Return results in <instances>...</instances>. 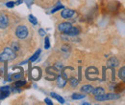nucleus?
Returning a JSON list of instances; mask_svg holds the SVG:
<instances>
[{
  "instance_id": "nucleus-1",
  "label": "nucleus",
  "mask_w": 125,
  "mask_h": 105,
  "mask_svg": "<svg viewBox=\"0 0 125 105\" xmlns=\"http://www.w3.org/2000/svg\"><path fill=\"white\" fill-rule=\"evenodd\" d=\"M16 57V52L12 50V48H5L3 53L0 55V61L5 62V61H9V60L15 59Z\"/></svg>"
},
{
  "instance_id": "nucleus-2",
  "label": "nucleus",
  "mask_w": 125,
  "mask_h": 105,
  "mask_svg": "<svg viewBox=\"0 0 125 105\" xmlns=\"http://www.w3.org/2000/svg\"><path fill=\"white\" fill-rule=\"evenodd\" d=\"M16 34L19 39H24V38H26L27 35H28V29H27V27L24 26V25H19V26L16 28Z\"/></svg>"
},
{
  "instance_id": "nucleus-3",
  "label": "nucleus",
  "mask_w": 125,
  "mask_h": 105,
  "mask_svg": "<svg viewBox=\"0 0 125 105\" xmlns=\"http://www.w3.org/2000/svg\"><path fill=\"white\" fill-rule=\"evenodd\" d=\"M95 97V99L97 101H105V100H112V99H117L119 98V96L118 95H115V94H103V95H100V96H94Z\"/></svg>"
},
{
  "instance_id": "nucleus-4",
  "label": "nucleus",
  "mask_w": 125,
  "mask_h": 105,
  "mask_svg": "<svg viewBox=\"0 0 125 105\" xmlns=\"http://www.w3.org/2000/svg\"><path fill=\"white\" fill-rule=\"evenodd\" d=\"M97 75H98V71L94 67H90L86 71V76L89 80H96L97 79Z\"/></svg>"
},
{
  "instance_id": "nucleus-5",
  "label": "nucleus",
  "mask_w": 125,
  "mask_h": 105,
  "mask_svg": "<svg viewBox=\"0 0 125 105\" xmlns=\"http://www.w3.org/2000/svg\"><path fill=\"white\" fill-rule=\"evenodd\" d=\"M71 24L70 23H68V22H62L61 23L60 25H59V27H58V29L59 31L61 32H63V33H66L68 31L71 29Z\"/></svg>"
},
{
  "instance_id": "nucleus-6",
  "label": "nucleus",
  "mask_w": 125,
  "mask_h": 105,
  "mask_svg": "<svg viewBox=\"0 0 125 105\" xmlns=\"http://www.w3.org/2000/svg\"><path fill=\"white\" fill-rule=\"evenodd\" d=\"M9 26V18L7 15H0V29H6Z\"/></svg>"
},
{
  "instance_id": "nucleus-7",
  "label": "nucleus",
  "mask_w": 125,
  "mask_h": 105,
  "mask_svg": "<svg viewBox=\"0 0 125 105\" xmlns=\"http://www.w3.org/2000/svg\"><path fill=\"white\" fill-rule=\"evenodd\" d=\"M75 14V12L73 11V10H70V9H63V11L62 12V18H64V19H67V18H70V17H72L73 15Z\"/></svg>"
},
{
  "instance_id": "nucleus-8",
  "label": "nucleus",
  "mask_w": 125,
  "mask_h": 105,
  "mask_svg": "<svg viewBox=\"0 0 125 105\" xmlns=\"http://www.w3.org/2000/svg\"><path fill=\"white\" fill-rule=\"evenodd\" d=\"M118 64H119V63H118V60H117L116 57H112V58H110V59L108 60V62H107L108 67H111V68H115V67H116Z\"/></svg>"
},
{
  "instance_id": "nucleus-9",
  "label": "nucleus",
  "mask_w": 125,
  "mask_h": 105,
  "mask_svg": "<svg viewBox=\"0 0 125 105\" xmlns=\"http://www.w3.org/2000/svg\"><path fill=\"white\" fill-rule=\"evenodd\" d=\"M57 84H58V86H59L60 88H63V87L65 86V84H66L65 78L62 77V75H59V76L57 77Z\"/></svg>"
},
{
  "instance_id": "nucleus-10",
  "label": "nucleus",
  "mask_w": 125,
  "mask_h": 105,
  "mask_svg": "<svg viewBox=\"0 0 125 105\" xmlns=\"http://www.w3.org/2000/svg\"><path fill=\"white\" fill-rule=\"evenodd\" d=\"M79 32H80L79 28H76V27H71V29L68 31L65 34H67V35H71V36H75V35L79 34Z\"/></svg>"
},
{
  "instance_id": "nucleus-11",
  "label": "nucleus",
  "mask_w": 125,
  "mask_h": 105,
  "mask_svg": "<svg viewBox=\"0 0 125 105\" xmlns=\"http://www.w3.org/2000/svg\"><path fill=\"white\" fill-rule=\"evenodd\" d=\"M93 90H94V87H93L92 85H84V86L81 88V91L84 92V93H86V94L92 93Z\"/></svg>"
},
{
  "instance_id": "nucleus-12",
  "label": "nucleus",
  "mask_w": 125,
  "mask_h": 105,
  "mask_svg": "<svg viewBox=\"0 0 125 105\" xmlns=\"http://www.w3.org/2000/svg\"><path fill=\"white\" fill-rule=\"evenodd\" d=\"M92 93L94 94V96H100V95H103V94H105V90H104L103 88H101V87H97V88L94 89Z\"/></svg>"
},
{
  "instance_id": "nucleus-13",
  "label": "nucleus",
  "mask_w": 125,
  "mask_h": 105,
  "mask_svg": "<svg viewBox=\"0 0 125 105\" xmlns=\"http://www.w3.org/2000/svg\"><path fill=\"white\" fill-rule=\"evenodd\" d=\"M25 84H26V81H25V80H20V79H18L17 81H16V82L14 83V88L22 87V86H24Z\"/></svg>"
},
{
  "instance_id": "nucleus-14",
  "label": "nucleus",
  "mask_w": 125,
  "mask_h": 105,
  "mask_svg": "<svg viewBox=\"0 0 125 105\" xmlns=\"http://www.w3.org/2000/svg\"><path fill=\"white\" fill-rule=\"evenodd\" d=\"M32 76H33V78L35 80H38V78L40 77V70L38 68L33 69V71H32Z\"/></svg>"
},
{
  "instance_id": "nucleus-15",
  "label": "nucleus",
  "mask_w": 125,
  "mask_h": 105,
  "mask_svg": "<svg viewBox=\"0 0 125 105\" xmlns=\"http://www.w3.org/2000/svg\"><path fill=\"white\" fill-rule=\"evenodd\" d=\"M50 95H51V97H53L54 98H56V99H57V100H58L60 103H62H62H64V99L62 98V97H60L59 95H57L56 93H53V92H52Z\"/></svg>"
},
{
  "instance_id": "nucleus-16",
  "label": "nucleus",
  "mask_w": 125,
  "mask_h": 105,
  "mask_svg": "<svg viewBox=\"0 0 125 105\" xmlns=\"http://www.w3.org/2000/svg\"><path fill=\"white\" fill-rule=\"evenodd\" d=\"M11 48H12V50H13V51H15V52L19 51V49H20V47H19V43H18V42H16V41H14V42L12 43V45H11Z\"/></svg>"
},
{
  "instance_id": "nucleus-17",
  "label": "nucleus",
  "mask_w": 125,
  "mask_h": 105,
  "mask_svg": "<svg viewBox=\"0 0 125 105\" xmlns=\"http://www.w3.org/2000/svg\"><path fill=\"white\" fill-rule=\"evenodd\" d=\"M0 91L3 92V93H6V94H8V95H10L11 92H12V89H11L10 86H3V87L0 88Z\"/></svg>"
},
{
  "instance_id": "nucleus-18",
  "label": "nucleus",
  "mask_w": 125,
  "mask_h": 105,
  "mask_svg": "<svg viewBox=\"0 0 125 105\" xmlns=\"http://www.w3.org/2000/svg\"><path fill=\"white\" fill-rule=\"evenodd\" d=\"M69 82H70V85H71L73 88L77 87V85H78V80H77V78H75V77H71V78L69 79Z\"/></svg>"
},
{
  "instance_id": "nucleus-19",
  "label": "nucleus",
  "mask_w": 125,
  "mask_h": 105,
  "mask_svg": "<svg viewBox=\"0 0 125 105\" xmlns=\"http://www.w3.org/2000/svg\"><path fill=\"white\" fill-rule=\"evenodd\" d=\"M86 97V95H83V94H73L72 95V99H82V98H84Z\"/></svg>"
},
{
  "instance_id": "nucleus-20",
  "label": "nucleus",
  "mask_w": 125,
  "mask_h": 105,
  "mask_svg": "<svg viewBox=\"0 0 125 105\" xmlns=\"http://www.w3.org/2000/svg\"><path fill=\"white\" fill-rule=\"evenodd\" d=\"M41 52H42L41 50H38V51H37V52H36V53H35V54L33 55V57H32L31 58H30V61H31V62H34L35 60H37V59H38V57H39V56L41 55Z\"/></svg>"
},
{
  "instance_id": "nucleus-21",
  "label": "nucleus",
  "mask_w": 125,
  "mask_h": 105,
  "mask_svg": "<svg viewBox=\"0 0 125 105\" xmlns=\"http://www.w3.org/2000/svg\"><path fill=\"white\" fill-rule=\"evenodd\" d=\"M28 19H29V21L31 22L33 25H37V24H38V20L36 19V17H35L34 15H30L28 16Z\"/></svg>"
},
{
  "instance_id": "nucleus-22",
  "label": "nucleus",
  "mask_w": 125,
  "mask_h": 105,
  "mask_svg": "<svg viewBox=\"0 0 125 105\" xmlns=\"http://www.w3.org/2000/svg\"><path fill=\"white\" fill-rule=\"evenodd\" d=\"M118 75H119V77L120 78H125V67H122V68H120V70H119V72H118Z\"/></svg>"
},
{
  "instance_id": "nucleus-23",
  "label": "nucleus",
  "mask_w": 125,
  "mask_h": 105,
  "mask_svg": "<svg viewBox=\"0 0 125 105\" xmlns=\"http://www.w3.org/2000/svg\"><path fill=\"white\" fill-rule=\"evenodd\" d=\"M44 48H45V49H49V48H50V41H49V37H48V36H46V37H45Z\"/></svg>"
},
{
  "instance_id": "nucleus-24",
  "label": "nucleus",
  "mask_w": 125,
  "mask_h": 105,
  "mask_svg": "<svg viewBox=\"0 0 125 105\" xmlns=\"http://www.w3.org/2000/svg\"><path fill=\"white\" fill-rule=\"evenodd\" d=\"M61 9H63V6H62V5H59L58 7H56V8H54L52 11H51V13L53 14V13H56L57 11H59V10H61Z\"/></svg>"
},
{
  "instance_id": "nucleus-25",
  "label": "nucleus",
  "mask_w": 125,
  "mask_h": 105,
  "mask_svg": "<svg viewBox=\"0 0 125 105\" xmlns=\"http://www.w3.org/2000/svg\"><path fill=\"white\" fill-rule=\"evenodd\" d=\"M15 2H13V1H9V2H7L6 3V6L8 7V8H14V6H15Z\"/></svg>"
},
{
  "instance_id": "nucleus-26",
  "label": "nucleus",
  "mask_w": 125,
  "mask_h": 105,
  "mask_svg": "<svg viewBox=\"0 0 125 105\" xmlns=\"http://www.w3.org/2000/svg\"><path fill=\"white\" fill-rule=\"evenodd\" d=\"M8 96H9L8 94L3 93V92H1V91H0V99H1V100H2V99H4V98H6Z\"/></svg>"
},
{
  "instance_id": "nucleus-27",
  "label": "nucleus",
  "mask_w": 125,
  "mask_h": 105,
  "mask_svg": "<svg viewBox=\"0 0 125 105\" xmlns=\"http://www.w3.org/2000/svg\"><path fill=\"white\" fill-rule=\"evenodd\" d=\"M12 77H13L14 79H20V78L22 77V75H21V74H16V75H12Z\"/></svg>"
},
{
  "instance_id": "nucleus-28",
  "label": "nucleus",
  "mask_w": 125,
  "mask_h": 105,
  "mask_svg": "<svg viewBox=\"0 0 125 105\" xmlns=\"http://www.w3.org/2000/svg\"><path fill=\"white\" fill-rule=\"evenodd\" d=\"M44 101H45V102H46V104H48V105H52V104H53V102H52V101H51L49 98H45V99H44Z\"/></svg>"
},
{
  "instance_id": "nucleus-29",
  "label": "nucleus",
  "mask_w": 125,
  "mask_h": 105,
  "mask_svg": "<svg viewBox=\"0 0 125 105\" xmlns=\"http://www.w3.org/2000/svg\"><path fill=\"white\" fill-rule=\"evenodd\" d=\"M39 32H40V34L41 35H45V32H44V30H42V29H40V31H39Z\"/></svg>"
},
{
  "instance_id": "nucleus-30",
  "label": "nucleus",
  "mask_w": 125,
  "mask_h": 105,
  "mask_svg": "<svg viewBox=\"0 0 125 105\" xmlns=\"http://www.w3.org/2000/svg\"><path fill=\"white\" fill-rule=\"evenodd\" d=\"M55 67H56L57 69H59V70H60V69H62V64H57Z\"/></svg>"
},
{
  "instance_id": "nucleus-31",
  "label": "nucleus",
  "mask_w": 125,
  "mask_h": 105,
  "mask_svg": "<svg viewBox=\"0 0 125 105\" xmlns=\"http://www.w3.org/2000/svg\"><path fill=\"white\" fill-rule=\"evenodd\" d=\"M21 3H22V0H17V1L16 2V5H19V4H21Z\"/></svg>"
},
{
  "instance_id": "nucleus-32",
  "label": "nucleus",
  "mask_w": 125,
  "mask_h": 105,
  "mask_svg": "<svg viewBox=\"0 0 125 105\" xmlns=\"http://www.w3.org/2000/svg\"><path fill=\"white\" fill-rule=\"evenodd\" d=\"M0 75H1V71H0Z\"/></svg>"
},
{
  "instance_id": "nucleus-33",
  "label": "nucleus",
  "mask_w": 125,
  "mask_h": 105,
  "mask_svg": "<svg viewBox=\"0 0 125 105\" xmlns=\"http://www.w3.org/2000/svg\"><path fill=\"white\" fill-rule=\"evenodd\" d=\"M123 80H124V81H125V78H123Z\"/></svg>"
}]
</instances>
